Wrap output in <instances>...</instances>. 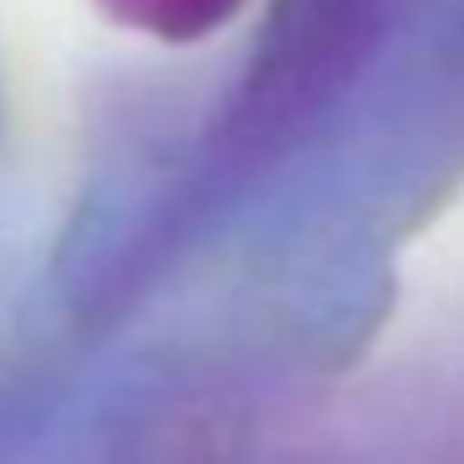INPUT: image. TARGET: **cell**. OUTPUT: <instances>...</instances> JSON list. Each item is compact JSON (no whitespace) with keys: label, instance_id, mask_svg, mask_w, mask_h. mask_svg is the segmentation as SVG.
<instances>
[{"label":"cell","instance_id":"1","mask_svg":"<svg viewBox=\"0 0 464 464\" xmlns=\"http://www.w3.org/2000/svg\"><path fill=\"white\" fill-rule=\"evenodd\" d=\"M119 22L140 27V33H157V38H200L211 27H222L237 0H103Z\"/></svg>","mask_w":464,"mask_h":464}]
</instances>
